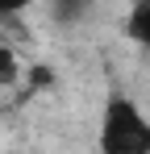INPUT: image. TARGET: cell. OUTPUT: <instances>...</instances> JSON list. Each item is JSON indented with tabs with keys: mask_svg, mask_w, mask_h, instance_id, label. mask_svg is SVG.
Segmentation results:
<instances>
[{
	"mask_svg": "<svg viewBox=\"0 0 150 154\" xmlns=\"http://www.w3.org/2000/svg\"><path fill=\"white\" fill-rule=\"evenodd\" d=\"M100 150L104 154H146L150 150V121L121 92H113L104 100V117H100Z\"/></svg>",
	"mask_w": 150,
	"mask_h": 154,
	"instance_id": "cell-1",
	"label": "cell"
},
{
	"mask_svg": "<svg viewBox=\"0 0 150 154\" xmlns=\"http://www.w3.org/2000/svg\"><path fill=\"white\" fill-rule=\"evenodd\" d=\"M129 38L150 50V0H138V8L129 13Z\"/></svg>",
	"mask_w": 150,
	"mask_h": 154,
	"instance_id": "cell-2",
	"label": "cell"
},
{
	"mask_svg": "<svg viewBox=\"0 0 150 154\" xmlns=\"http://www.w3.org/2000/svg\"><path fill=\"white\" fill-rule=\"evenodd\" d=\"M38 0H0V17H21L25 8H33Z\"/></svg>",
	"mask_w": 150,
	"mask_h": 154,
	"instance_id": "cell-3",
	"label": "cell"
}]
</instances>
